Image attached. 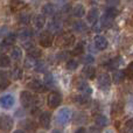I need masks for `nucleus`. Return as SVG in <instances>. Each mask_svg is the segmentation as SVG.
I'll list each match as a JSON object with an SVG mask.
<instances>
[{
	"mask_svg": "<svg viewBox=\"0 0 133 133\" xmlns=\"http://www.w3.org/2000/svg\"><path fill=\"white\" fill-rule=\"evenodd\" d=\"M75 87L77 88L78 91H81V95L83 96H87V97H90L92 94V89L89 84L87 83V81H84L83 78L78 77L75 79Z\"/></svg>",
	"mask_w": 133,
	"mask_h": 133,
	"instance_id": "nucleus-1",
	"label": "nucleus"
},
{
	"mask_svg": "<svg viewBox=\"0 0 133 133\" xmlns=\"http://www.w3.org/2000/svg\"><path fill=\"white\" fill-rule=\"evenodd\" d=\"M75 36L71 33H64V34L60 35L56 40V44L58 47H70L75 43Z\"/></svg>",
	"mask_w": 133,
	"mask_h": 133,
	"instance_id": "nucleus-2",
	"label": "nucleus"
},
{
	"mask_svg": "<svg viewBox=\"0 0 133 133\" xmlns=\"http://www.w3.org/2000/svg\"><path fill=\"white\" fill-rule=\"evenodd\" d=\"M16 35L15 34H7L5 36V39L2 40V42L0 43V54H4L11 48V46H13L15 43Z\"/></svg>",
	"mask_w": 133,
	"mask_h": 133,
	"instance_id": "nucleus-3",
	"label": "nucleus"
},
{
	"mask_svg": "<svg viewBox=\"0 0 133 133\" xmlns=\"http://www.w3.org/2000/svg\"><path fill=\"white\" fill-rule=\"evenodd\" d=\"M47 103L50 109H56L62 103V96L58 92H50L47 98Z\"/></svg>",
	"mask_w": 133,
	"mask_h": 133,
	"instance_id": "nucleus-4",
	"label": "nucleus"
},
{
	"mask_svg": "<svg viewBox=\"0 0 133 133\" xmlns=\"http://www.w3.org/2000/svg\"><path fill=\"white\" fill-rule=\"evenodd\" d=\"M56 119H57V123L61 125H65L70 122L71 119V111L69 110L68 108H63L58 111L57 116H56Z\"/></svg>",
	"mask_w": 133,
	"mask_h": 133,
	"instance_id": "nucleus-5",
	"label": "nucleus"
},
{
	"mask_svg": "<svg viewBox=\"0 0 133 133\" xmlns=\"http://www.w3.org/2000/svg\"><path fill=\"white\" fill-rule=\"evenodd\" d=\"M97 84H98V88L102 90H104V91H106V90L110 89L111 87V78L110 76L108 75V74H101V75L98 76V78H97Z\"/></svg>",
	"mask_w": 133,
	"mask_h": 133,
	"instance_id": "nucleus-6",
	"label": "nucleus"
},
{
	"mask_svg": "<svg viewBox=\"0 0 133 133\" xmlns=\"http://www.w3.org/2000/svg\"><path fill=\"white\" fill-rule=\"evenodd\" d=\"M20 101H21V104H22L25 108H33L35 104V98L30 92L28 91H22L20 95Z\"/></svg>",
	"mask_w": 133,
	"mask_h": 133,
	"instance_id": "nucleus-7",
	"label": "nucleus"
},
{
	"mask_svg": "<svg viewBox=\"0 0 133 133\" xmlns=\"http://www.w3.org/2000/svg\"><path fill=\"white\" fill-rule=\"evenodd\" d=\"M13 129V119L7 115L0 116V130L2 132H9Z\"/></svg>",
	"mask_w": 133,
	"mask_h": 133,
	"instance_id": "nucleus-8",
	"label": "nucleus"
},
{
	"mask_svg": "<svg viewBox=\"0 0 133 133\" xmlns=\"http://www.w3.org/2000/svg\"><path fill=\"white\" fill-rule=\"evenodd\" d=\"M28 87H29V89H32L33 91H35V92H44L47 90L46 83L42 82V81H40V79H32V81H29Z\"/></svg>",
	"mask_w": 133,
	"mask_h": 133,
	"instance_id": "nucleus-9",
	"label": "nucleus"
},
{
	"mask_svg": "<svg viewBox=\"0 0 133 133\" xmlns=\"http://www.w3.org/2000/svg\"><path fill=\"white\" fill-rule=\"evenodd\" d=\"M39 43L41 44L43 48H48L53 44V34L47 30V32H43L41 35H40V39H39Z\"/></svg>",
	"mask_w": 133,
	"mask_h": 133,
	"instance_id": "nucleus-10",
	"label": "nucleus"
},
{
	"mask_svg": "<svg viewBox=\"0 0 133 133\" xmlns=\"http://www.w3.org/2000/svg\"><path fill=\"white\" fill-rule=\"evenodd\" d=\"M62 26H63V23H62V21L60 20V19H53V20L50 21V22L48 23V32L50 33H60L61 30H62Z\"/></svg>",
	"mask_w": 133,
	"mask_h": 133,
	"instance_id": "nucleus-11",
	"label": "nucleus"
},
{
	"mask_svg": "<svg viewBox=\"0 0 133 133\" xmlns=\"http://www.w3.org/2000/svg\"><path fill=\"white\" fill-rule=\"evenodd\" d=\"M14 105V97L12 95H4L0 97V106L2 109H11Z\"/></svg>",
	"mask_w": 133,
	"mask_h": 133,
	"instance_id": "nucleus-12",
	"label": "nucleus"
},
{
	"mask_svg": "<svg viewBox=\"0 0 133 133\" xmlns=\"http://www.w3.org/2000/svg\"><path fill=\"white\" fill-rule=\"evenodd\" d=\"M40 124H41V126L43 127V129H48L49 126H50V122H51V116L49 112H42L41 115H40Z\"/></svg>",
	"mask_w": 133,
	"mask_h": 133,
	"instance_id": "nucleus-13",
	"label": "nucleus"
},
{
	"mask_svg": "<svg viewBox=\"0 0 133 133\" xmlns=\"http://www.w3.org/2000/svg\"><path fill=\"white\" fill-rule=\"evenodd\" d=\"M95 46H96V48L98 50H104L108 47V41H106V39L104 36L97 35V36H95Z\"/></svg>",
	"mask_w": 133,
	"mask_h": 133,
	"instance_id": "nucleus-14",
	"label": "nucleus"
},
{
	"mask_svg": "<svg viewBox=\"0 0 133 133\" xmlns=\"http://www.w3.org/2000/svg\"><path fill=\"white\" fill-rule=\"evenodd\" d=\"M123 62V60H122V57H113V58H111V60H109L108 62H105V66L108 69H111V70H115V69H117L118 66L120 65V63Z\"/></svg>",
	"mask_w": 133,
	"mask_h": 133,
	"instance_id": "nucleus-15",
	"label": "nucleus"
},
{
	"mask_svg": "<svg viewBox=\"0 0 133 133\" xmlns=\"http://www.w3.org/2000/svg\"><path fill=\"white\" fill-rule=\"evenodd\" d=\"M82 74H83L84 77L89 78V79H92V78L95 77V75H96V69H95L91 64L85 65L84 68H83V70H82Z\"/></svg>",
	"mask_w": 133,
	"mask_h": 133,
	"instance_id": "nucleus-16",
	"label": "nucleus"
},
{
	"mask_svg": "<svg viewBox=\"0 0 133 133\" xmlns=\"http://www.w3.org/2000/svg\"><path fill=\"white\" fill-rule=\"evenodd\" d=\"M125 77H126V76H125V71L116 70L115 72H113V76H112L113 83H116V84H120V83L125 79Z\"/></svg>",
	"mask_w": 133,
	"mask_h": 133,
	"instance_id": "nucleus-17",
	"label": "nucleus"
},
{
	"mask_svg": "<svg viewBox=\"0 0 133 133\" xmlns=\"http://www.w3.org/2000/svg\"><path fill=\"white\" fill-rule=\"evenodd\" d=\"M8 85H9L8 72H4V71H0V90L6 89Z\"/></svg>",
	"mask_w": 133,
	"mask_h": 133,
	"instance_id": "nucleus-18",
	"label": "nucleus"
},
{
	"mask_svg": "<svg viewBox=\"0 0 133 133\" xmlns=\"http://www.w3.org/2000/svg\"><path fill=\"white\" fill-rule=\"evenodd\" d=\"M95 123L98 127H105L109 125V119L103 115H97L95 117Z\"/></svg>",
	"mask_w": 133,
	"mask_h": 133,
	"instance_id": "nucleus-19",
	"label": "nucleus"
},
{
	"mask_svg": "<svg viewBox=\"0 0 133 133\" xmlns=\"http://www.w3.org/2000/svg\"><path fill=\"white\" fill-rule=\"evenodd\" d=\"M44 25H46V18H44V15L40 14V15H36L34 18V26H35L36 29H41V28H43Z\"/></svg>",
	"mask_w": 133,
	"mask_h": 133,
	"instance_id": "nucleus-20",
	"label": "nucleus"
},
{
	"mask_svg": "<svg viewBox=\"0 0 133 133\" xmlns=\"http://www.w3.org/2000/svg\"><path fill=\"white\" fill-rule=\"evenodd\" d=\"M27 54H28V56H29L30 58H37V57H40V56L42 55V51H41V49L40 48L33 46V47H30L29 49H27Z\"/></svg>",
	"mask_w": 133,
	"mask_h": 133,
	"instance_id": "nucleus-21",
	"label": "nucleus"
},
{
	"mask_svg": "<svg viewBox=\"0 0 133 133\" xmlns=\"http://www.w3.org/2000/svg\"><path fill=\"white\" fill-rule=\"evenodd\" d=\"M32 35H33V32H32V29H29V28H22V29L19 30V33H18V36L20 37L21 40H23V41L30 39Z\"/></svg>",
	"mask_w": 133,
	"mask_h": 133,
	"instance_id": "nucleus-22",
	"label": "nucleus"
},
{
	"mask_svg": "<svg viewBox=\"0 0 133 133\" xmlns=\"http://www.w3.org/2000/svg\"><path fill=\"white\" fill-rule=\"evenodd\" d=\"M118 13H119V11H118L117 7H108L104 15H105L106 18H109V19H111V20H113V19H115L116 16L118 15Z\"/></svg>",
	"mask_w": 133,
	"mask_h": 133,
	"instance_id": "nucleus-23",
	"label": "nucleus"
},
{
	"mask_svg": "<svg viewBox=\"0 0 133 133\" xmlns=\"http://www.w3.org/2000/svg\"><path fill=\"white\" fill-rule=\"evenodd\" d=\"M99 18V14H98V11L97 9H91V11L88 13V21H89L90 23H96L97 20H98Z\"/></svg>",
	"mask_w": 133,
	"mask_h": 133,
	"instance_id": "nucleus-24",
	"label": "nucleus"
},
{
	"mask_svg": "<svg viewBox=\"0 0 133 133\" xmlns=\"http://www.w3.org/2000/svg\"><path fill=\"white\" fill-rule=\"evenodd\" d=\"M85 13V9H84V6L82 5H77L72 8V14L76 16V18H82Z\"/></svg>",
	"mask_w": 133,
	"mask_h": 133,
	"instance_id": "nucleus-25",
	"label": "nucleus"
},
{
	"mask_svg": "<svg viewBox=\"0 0 133 133\" xmlns=\"http://www.w3.org/2000/svg\"><path fill=\"white\" fill-rule=\"evenodd\" d=\"M74 101H75V103L78 104V105H85V104H88V102H89V97L83 96V95H78V96L74 97Z\"/></svg>",
	"mask_w": 133,
	"mask_h": 133,
	"instance_id": "nucleus-26",
	"label": "nucleus"
},
{
	"mask_svg": "<svg viewBox=\"0 0 133 133\" xmlns=\"http://www.w3.org/2000/svg\"><path fill=\"white\" fill-rule=\"evenodd\" d=\"M21 56H22V51H21V49L18 48V47H15V48H13L11 50V57L13 58L14 61H19L21 58Z\"/></svg>",
	"mask_w": 133,
	"mask_h": 133,
	"instance_id": "nucleus-27",
	"label": "nucleus"
},
{
	"mask_svg": "<svg viewBox=\"0 0 133 133\" xmlns=\"http://www.w3.org/2000/svg\"><path fill=\"white\" fill-rule=\"evenodd\" d=\"M25 2L20 1V0H14V1H11V8L13 11H18V9H21L25 7Z\"/></svg>",
	"mask_w": 133,
	"mask_h": 133,
	"instance_id": "nucleus-28",
	"label": "nucleus"
},
{
	"mask_svg": "<svg viewBox=\"0 0 133 133\" xmlns=\"http://www.w3.org/2000/svg\"><path fill=\"white\" fill-rule=\"evenodd\" d=\"M11 65V58L6 55L0 56V68H7Z\"/></svg>",
	"mask_w": 133,
	"mask_h": 133,
	"instance_id": "nucleus-29",
	"label": "nucleus"
},
{
	"mask_svg": "<svg viewBox=\"0 0 133 133\" xmlns=\"http://www.w3.org/2000/svg\"><path fill=\"white\" fill-rule=\"evenodd\" d=\"M78 61L75 60V58H71V60L66 61V69L68 70H75V69L78 68Z\"/></svg>",
	"mask_w": 133,
	"mask_h": 133,
	"instance_id": "nucleus-30",
	"label": "nucleus"
},
{
	"mask_svg": "<svg viewBox=\"0 0 133 133\" xmlns=\"http://www.w3.org/2000/svg\"><path fill=\"white\" fill-rule=\"evenodd\" d=\"M11 77L15 81L20 79V78L22 77V70H21L20 68H14L11 72Z\"/></svg>",
	"mask_w": 133,
	"mask_h": 133,
	"instance_id": "nucleus-31",
	"label": "nucleus"
},
{
	"mask_svg": "<svg viewBox=\"0 0 133 133\" xmlns=\"http://www.w3.org/2000/svg\"><path fill=\"white\" fill-rule=\"evenodd\" d=\"M84 53V43H78L77 46L74 48V50H72V55H76V56H79V55H82V54Z\"/></svg>",
	"mask_w": 133,
	"mask_h": 133,
	"instance_id": "nucleus-32",
	"label": "nucleus"
},
{
	"mask_svg": "<svg viewBox=\"0 0 133 133\" xmlns=\"http://www.w3.org/2000/svg\"><path fill=\"white\" fill-rule=\"evenodd\" d=\"M19 22L22 23V25H28L30 22V15L27 13H22L19 16Z\"/></svg>",
	"mask_w": 133,
	"mask_h": 133,
	"instance_id": "nucleus-33",
	"label": "nucleus"
},
{
	"mask_svg": "<svg viewBox=\"0 0 133 133\" xmlns=\"http://www.w3.org/2000/svg\"><path fill=\"white\" fill-rule=\"evenodd\" d=\"M72 26H74V29L77 30V32H84V30L87 29V27H85V23L82 22V21H77V22H74Z\"/></svg>",
	"mask_w": 133,
	"mask_h": 133,
	"instance_id": "nucleus-34",
	"label": "nucleus"
},
{
	"mask_svg": "<svg viewBox=\"0 0 133 133\" xmlns=\"http://www.w3.org/2000/svg\"><path fill=\"white\" fill-rule=\"evenodd\" d=\"M37 64H39V62H37L35 58H27V60L25 61V66L26 68H36Z\"/></svg>",
	"mask_w": 133,
	"mask_h": 133,
	"instance_id": "nucleus-35",
	"label": "nucleus"
},
{
	"mask_svg": "<svg viewBox=\"0 0 133 133\" xmlns=\"http://www.w3.org/2000/svg\"><path fill=\"white\" fill-rule=\"evenodd\" d=\"M101 25L103 26V27H110L111 25H112V20L111 19H109V18H106L105 15H103L101 18Z\"/></svg>",
	"mask_w": 133,
	"mask_h": 133,
	"instance_id": "nucleus-36",
	"label": "nucleus"
},
{
	"mask_svg": "<svg viewBox=\"0 0 133 133\" xmlns=\"http://www.w3.org/2000/svg\"><path fill=\"white\" fill-rule=\"evenodd\" d=\"M43 12L44 14H48V15H53L54 12H55V8H54V6L51 4H47L46 6L43 7Z\"/></svg>",
	"mask_w": 133,
	"mask_h": 133,
	"instance_id": "nucleus-37",
	"label": "nucleus"
},
{
	"mask_svg": "<svg viewBox=\"0 0 133 133\" xmlns=\"http://www.w3.org/2000/svg\"><path fill=\"white\" fill-rule=\"evenodd\" d=\"M125 76L127 78H133V61L127 65V68L125 69Z\"/></svg>",
	"mask_w": 133,
	"mask_h": 133,
	"instance_id": "nucleus-38",
	"label": "nucleus"
},
{
	"mask_svg": "<svg viewBox=\"0 0 133 133\" xmlns=\"http://www.w3.org/2000/svg\"><path fill=\"white\" fill-rule=\"evenodd\" d=\"M122 110H123V104L120 103V102L113 104V108H112V113L113 115H116V113H120L122 112Z\"/></svg>",
	"mask_w": 133,
	"mask_h": 133,
	"instance_id": "nucleus-39",
	"label": "nucleus"
},
{
	"mask_svg": "<svg viewBox=\"0 0 133 133\" xmlns=\"http://www.w3.org/2000/svg\"><path fill=\"white\" fill-rule=\"evenodd\" d=\"M69 55L70 54L68 53V51H63V53H60L57 55V60L60 61V62H62V61H65V60H68L69 58Z\"/></svg>",
	"mask_w": 133,
	"mask_h": 133,
	"instance_id": "nucleus-40",
	"label": "nucleus"
},
{
	"mask_svg": "<svg viewBox=\"0 0 133 133\" xmlns=\"http://www.w3.org/2000/svg\"><path fill=\"white\" fill-rule=\"evenodd\" d=\"M83 61H84V63L87 65H90V63L94 62V57H92V56H90V55H87L84 58H83Z\"/></svg>",
	"mask_w": 133,
	"mask_h": 133,
	"instance_id": "nucleus-41",
	"label": "nucleus"
},
{
	"mask_svg": "<svg viewBox=\"0 0 133 133\" xmlns=\"http://www.w3.org/2000/svg\"><path fill=\"white\" fill-rule=\"evenodd\" d=\"M89 133H102V132L99 130V127H91L89 130Z\"/></svg>",
	"mask_w": 133,
	"mask_h": 133,
	"instance_id": "nucleus-42",
	"label": "nucleus"
},
{
	"mask_svg": "<svg viewBox=\"0 0 133 133\" xmlns=\"http://www.w3.org/2000/svg\"><path fill=\"white\" fill-rule=\"evenodd\" d=\"M6 32H7V28L6 27H0V37L1 36H6Z\"/></svg>",
	"mask_w": 133,
	"mask_h": 133,
	"instance_id": "nucleus-43",
	"label": "nucleus"
},
{
	"mask_svg": "<svg viewBox=\"0 0 133 133\" xmlns=\"http://www.w3.org/2000/svg\"><path fill=\"white\" fill-rule=\"evenodd\" d=\"M75 133H87V130H85L84 127H79Z\"/></svg>",
	"mask_w": 133,
	"mask_h": 133,
	"instance_id": "nucleus-44",
	"label": "nucleus"
},
{
	"mask_svg": "<svg viewBox=\"0 0 133 133\" xmlns=\"http://www.w3.org/2000/svg\"><path fill=\"white\" fill-rule=\"evenodd\" d=\"M14 133H25V132H23V131H21V130H18V131H15Z\"/></svg>",
	"mask_w": 133,
	"mask_h": 133,
	"instance_id": "nucleus-45",
	"label": "nucleus"
},
{
	"mask_svg": "<svg viewBox=\"0 0 133 133\" xmlns=\"http://www.w3.org/2000/svg\"><path fill=\"white\" fill-rule=\"evenodd\" d=\"M53 133H62V132H61V131H58V130H55V131H54Z\"/></svg>",
	"mask_w": 133,
	"mask_h": 133,
	"instance_id": "nucleus-46",
	"label": "nucleus"
}]
</instances>
